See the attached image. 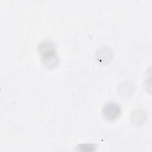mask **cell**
I'll return each mask as SVG.
<instances>
[{
	"mask_svg": "<svg viewBox=\"0 0 152 152\" xmlns=\"http://www.w3.org/2000/svg\"><path fill=\"white\" fill-rule=\"evenodd\" d=\"M104 118L109 121H115L121 113V108L116 102H108L106 103L102 109Z\"/></svg>",
	"mask_w": 152,
	"mask_h": 152,
	"instance_id": "7a4b0ae2",
	"label": "cell"
},
{
	"mask_svg": "<svg viewBox=\"0 0 152 152\" xmlns=\"http://www.w3.org/2000/svg\"><path fill=\"white\" fill-rule=\"evenodd\" d=\"M146 114L142 110H135L131 114V120L135 125H140L144 123L146 119Z\"/></svg>",
	"mask_w": 152,
	"mask_h": 152,
	"instance_id": "277c9868",
	"label": "cell"
},
{
	"mask_svg": "<svg viewBox=\"0 0 152 152\" xmlns=\"http://www.w3.org/2000/svg\"><path fill=\"white\" fill-rule=\"evenodd\" d=\"M42 62L47 68H53L58 62L55 45L50 40L43 41L39 46Z\"/></svg>",
	"mask_w": 152,
	"mask_h": 152,
	"instance_id": "6da1fadb",
	"label": "cell"
},
{
	"mask_svg": "<svg viewBox=\"0 0 152 152\" xmlns=\"http://www.w3.org/2000/svg\"><path fill=\"white\" fill-rule=\"evenodd\" d=\"M132 86V84L129 81L122 82L118 86V91L123 96H128L134 91V86Z\"/></svg>",
	"mask_w": 152,
	"mask_h": 152,
	"instance_id": "3957f363",
	"label": "cell"
},
{
	"mask_svg": "<svg viewBox=\"0 0 152 152\" xmlns=\"http://www.w3.org/2000/svg\"><path fill=\"white\" fill-rule=\"evenodd\" d=\"M96 58L99 62L106 63L110 61V59L112 58L111 52L109 49L102 48L97 52Z\"/></svg>",
	"mask_w": 152,
	"mask_h": 152,
	"instance_id": "5b68a950",
	"label": "cell"
}]
</instances>
